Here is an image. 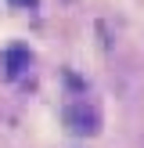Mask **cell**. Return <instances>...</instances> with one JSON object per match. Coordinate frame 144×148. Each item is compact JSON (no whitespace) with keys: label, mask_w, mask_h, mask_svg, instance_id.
I'll return each instance as SVG.
<instances>
[{"label":"cell","mask_w":144,"mask_h":148,"mask_svg":"<svg viewBox=\"0 0 144 148\" xmlns=\"http://www.w3.org/2000/svg\"><path fill=\"white\" fill-rule=\"evenodd\" d=\"M29 62H33V58H29L25 47H7L4 51V69H7V76H18L22 69H29Z\"/></svg>","instance_id":"7a4b0ae2"},{"label":"cell","mask_w":144,"mask_h":148,"mask_svg":"<svg viewBox=\"0 0 144 148\" xmlns=\"http://www.w3.org/2000/svg\"><path fill=\"white\" fill-rule=\"evenodd\" d=\"M69 123H72L76 134H94V130H97V112L76 105V108H69Z\"/></svg>","instance_id":"6da1fadb"},{"label":"cell","mask_w":144,"mask_h":148,"mask_svg":"<svg viewBox=\"0 0 144 148\" xmlns=\"http://www.w3.org/2000/svg\"><path fill=\"white\" fill-rule=\"evenodd\" d=\"M14 4H22V7H36V0H14Z\"/></svg>","instance_id":"3957f363"}]
</instances>
